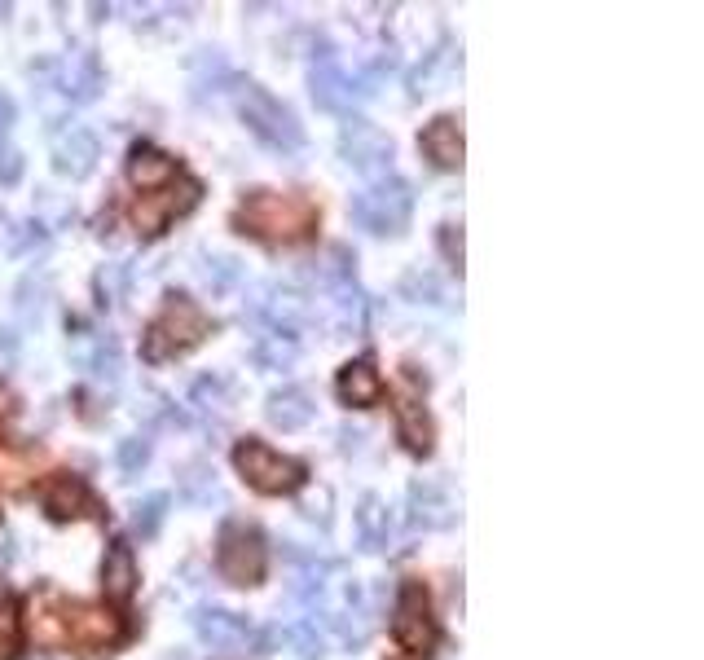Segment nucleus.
<instances>
[{
    "instance_id": "obj_1",
    "label": "nucleus",
    "mask_w": 704,
    "mask_h": 660,
    "mask_svg": "<svg viewBox=\"0 0 704 660\" xmlns=\"http://www.w3.org/2000/svg\"><path fill=\"white\" fill-rule=\"evenodd\" d=\"M234 220L242 225V234H256L269 242H291L304 238L313 229V203L300 194H278V190H251L238 203Z\"/></svg>"
},
{
    "instance_id": "obj_2",
    "label": "nucleus",
    "mask_w": 704,
    "mask_h": 660,
    "mask_svg": "<svg viewBox=\"0 0 704 660\" xmlns=\"http://www.w3.org/2000/svg\"><path fill=\"white\" fill-rule=\"evenodd\" d=\"M207 335H212V317H207L194 300H185V295H168L163 313L154 317L146 339H141V357L146 361L181 357V352H190L194 344H203Z\"/></svg>"
},
{
    "instance_id": "obj_30",
    "label": "nucleus",
    "mask_w": 704,
    "mask_h": 660,
    "mask_svg": "<svg viewBox=\"0 0 704 660\" xmlns=\"http://www.w3.org/2000/svg\"><path fill=\"white\" fill-rule=\"evenodd\" d=\"M168 515V493H150L146 502H137V515H132V533L137 537H154Z\"/></svg>"
},
{
    "instance_id": "obj_9",
    "label": "nucleus",
    "mask_w": 704,
    "mask_h": 660,
    "mask_svg": "<svg viewBox=\"0 0 704 660\" xmlns=\"http://www.w3.org/2000/svg\"><path fill=\"white\" fill-rule=\"evenodd\" d=\"M198 203V185L194 181H176V185H163V190H154V194H141L137 198V207H132V225H137V234H163L168 229V220L172 216H181V212H190V207Z\"/></svg>"
},
{
    "instance_id": "obj_38",
    "label": "nucleus",
    "mask_w": 704,
    "mask_h": 660,
    "mask_svg": "<svg viewBox=\"0 0 704 660\" xmlns=\"http://www.w3.org/2000/svg\"><path fill=\"white\" fill-rule=\"evenodd\" d=\"M440 251H445L449 264H458V269H462V229H458V225H445V229H440Z\"/></svg>"
},
{
    "instance_id": "obj_12",
    "label": "nucleus",
    "mask_w": 704,
    "mask_h": 660,
    "mask_svg": "<svg viewBox=\"0 0 704 660\" xmlns=\"http://www.w3.org/2000/svg\"><path fill=\"white\" fill-rule=\"evenodd\" d=\"M119 634H124V621H119L110 608H75V612H66V643L110 647V643H119Z\"/></svg>"
},
{
    "instance_id": "obj_22",
    "label": "nucleus",
    "mask_w": 704,
    "mask_h": 660,
    "mask_svg": "<svg viewBox=\"0 0 704 660\" xmlns=\"http://www.w3.org/2000/svg\"><path fill=\"white\" fill-rule=\"evenodd\" d=\"M388 533H392V520H388V506H383L379 493H366L357 502V542L361 550H383L388 546Z\"/></svg>"
},
{
    "instance_id": "obj_42",
    "label": "nucleus",
    "mask_w": 704,
    "mask_h": 660,
    "mask_svg": "<svg viewBox=\"0 0 704 660\" xmlns=\"http://www.w3.org/2000/svg\"><path fill=\"white\" fill-rule=\"evenodd\" d=\"M14 115H18V106H14V97L0 88V132H5L9 124H14Z\"/></svg>"
},
{
    "instance_id": "obj_27",
    "label": "nucleus",
    "mask_w": 704,
    "mask_h": 660,
    "mask_svg": "<svg viewBox=\"0 0 704 660\" xmlns=\"http://www.w3.org/2000/svg\"><path fill=\"white\" fill-rule=\"evenodd\" d=\"M97 93H102V71H97L93 58H80L75 71H71V80H66V97H71L75 106H88Z\"/></svg>"
},
{
    "instance_id": "obj_24",
    "label": "nucleus",
    "mask_w": 704,
    "mask_h": 660,
    "mask_svg": "<svg viewBox=\"0 0 704 660\" xmlns=\"http://www.w3.org/2000/svg\"><path fill=\"white\" fill-rule=\"evenodd\" d=\"M295 339L291 335H260L256 348H251V361H256L260 370H286L295 361Z\"/></svg>"
},
{
    "instance_id": "obj_26",
    "label": "nucleus",
    "mask_w": 704,
    "mask_h": 660,
    "mask_svg": "<svg viewBox=\"0 0 704 660\" xmlns=\"http://www.w3.org/2000/svg\"><path fill=\"white\" fill-rule=\"evenodd\" d=\"M282 643H291V652L300 660H317L326 656V634L317 630V621H295L282 630Z\"/></svg>"
},
{
    "instance_id": "obj_7",
    "label": "nucleus",
    "mask_w": 704,
    "mask_h": 660,
    "mask_svg": "<svg viewBox=\"0 0 704 660\" xmlns=\"http://www.w3.org/2000/svg\"><path fill=\"white\" fill-rule=\"evenodd\" d=\"M264 537L256 528H242V524H229L220 533V550H216V568L229 586H256L264 577Z\"/></svg>"
},
{
    "instance_id": "obj_16",
    "label": "nucleus",
    "mask_w": 704,
    "mask_h": 660,
    "mask_svg": "<svg viewBox=\"0 0 704 660\" xmlns=\"http://www.w3.org/2000/svg\"><path fill=\"white\" fill-rule=\"evenodd\" d=\"M339 401L344 405H357V410H370V405L383 401V374L370 366V361H348L339 370V383H335Z\"/></svg>"
},
{
    "instance_id": "obj_37",
    "label": "nucleus",
    "mask_w": 704,
    "mask_h": 660,
    "mask_svg": "<svg viewBox=\"0 0 704 660\" xmlns=\"http://www.w3.org/2000/svg\"><path fill=\"white\" fill-rule=\"evenodd\" d=\"M225 392H229V379H220V374H207V379H198L194 383V405H220L225 401Z\"/></svg>"
},
{
    "instance_id": "obj_33",
    "label": "nucleus",
    "mask_w": 704,
    "mask_h": 660,
    "mask_svg": "<svg viewBox=\"0 0 704 660\" xmlns=\"http://www.w3.org/2000/svg\"><path fill=\"white\" fill-rule=\"evenodd\" d=\"M44 295H49V286H44L40 278H31V273L18 282V291H14V308H18L22 322H36L40 308H44Z\"/></svg>"
},
{
    "instance_id": "obj_20",
    "label": "nucleus",
    "mask_w": 704,
    "mask_h": 660,
    "mask_svg": "<svg viewBox=\"0 0 704 660\" xmlns=\"http://www.w3.org/2000/svg\"><path fill=\"white\" fill-rule=\"evenodd\" d=\"M176 176V159L168 150H154V146H137L128 154V181L137 185V190H163V185H172Z\"/></svg>"
},
{
    "instance_id": "obj_14",
    "label": "nucleus",
    "mask_w": 704,
    "mask_h": 660,
    "mask_svg": "<svg viewBox=\"0 0 704 660\" xmlns=\"http://www.w3.org/2000/svg\"><path fill=\"white\" fill-rule=\"evenodd\" d=\"M313 396L300 383H286V388L269 392V401H264V418H269L273 427H282V432H300V427L313 423Z\"/></svg>"
},
{
    "instance_id": "obj_11",
    "label": "nucleus",
    "mask_w": 704,
    "mask_h": 660,
    "mask_svg": "<svg viewBox=\"0 0 704 660\" xmlns=\"http://www.w3.org/2000/svg\"><path fill=\"white\" fill-rule=\"evenodd\" d=\"M102 159V146L88 128H66L58 141H53V172L58 176H71V181H84L88 172L97 168Z\"/></svg>"
},
{
    "instance_id": "obj_21",
    "label": "nucleus",
    "mask_w": 704,
    "mask_h": 660,
    "mask_svg": "<svg viewBox=\"0 0 704 660\" xmlns=\"http://www.w3.org/2000/svg\"><path fill=\"white\" fill-rule=\"evenodd\" d=\"M396 436H401V445L410 449V454H432V440H436L432 414L418 401H401L396 405Z\"/></svg>"
},
{
    "instance_id": "obj_34",
    "label": "nucleus",
    "mask_w": 704,
    "mask_h": 660,
    "mask_svg": "<svg viewBox=\"0 0 704 660\" xmlns=\"http://www.w3.org/2000/svg\"><path fill=\"white\" fill-rule=\"evenodd\" d=\"M88 370L97 374V379H119V370H124V357H119V339H102V344L93 348V357H88Z\"/></svg>"
},
{
    "instance_id": "obj_15",
    "label": "nucleus",
    "mask_w": 704,
    "mask_h": 660,
    "mask_svg": "<svg viewBox=\"0 0 704 660\" xmlns=\"http://www.w3.org/2000/svg\"><path fill=\"white\" fill-rule=\"evenodd\" d=\"M102 594L110 603H128L137 594V559H132L128 542H110L102 559Z\"/></svg>"
},
{
    "instance_id": "obj_8",
    "label": "nucleus",
    "mask_w": 704,
    "mask_h": 660,
    "mask_svg": "<svg viewBox=\"0 0 704 660\" xmlns=\"http://www.w3.org/2000/svg\"><path fill=\"white\" fill-rule=\"evenodd\" d=\"M339 154H344L348 168H357L366 181H383L392 176V141L383 137L366 119H348L339 132Z\"/></svg>"
},
{
    "instance_id": "obj_32",
    "label": "nucleus",
    "mask_w": 704,
    "mask_h": 660,
    "mask_svg": "<svg viewBox=\"0 0 704 660\" xmlns=\"http://www.w3.org/2000/svg\"><path fill=\"white\" fill-rule=\"evenodd\" d=\"M190 71L198 75V84H203V88L229 80V62H225V53H220V49H198L190 58Z\"/></svg>"
},
{
    "instance_id": "obj_28",
    "label": "nucleus",
    "mask_w": 704,
    "mask_h": 660,
    "mask_svg": "<svg viewBox=\"0 0 704 660\" xmlns=\"http://www.w3.org/2000/svg\"><path fill=\"white\" fill-rule=\"evenodd\" d=\"M181 493L190 502H212V498H220L216 493V471L207 467V462H190L185 467V476H181Z\"/></svg>"
},
{
    "instance_id": "obj_5",
    "label": "nucleus",
    "mask_w": 704,
    "mask_h": 660,
    "mask_svg": "<svg viewBox=\"0 0 704 660\" xmlns=\"http://www.w3.org/2000/svg\"><path fill=\"white\" fill-rule=\"evenodd\" d=\"M234 467L238 476L251 484L256 493H269V498H278V493H295L304 484V467L295 458L278 454L273 445H264V440H242L234 449Z\"/></svg>"
},
{
    "instance_id": "obj_36",
    "label": "nucleus",
    "mask_w": 704,
    "mask_h": 660,
    "mask_svg": "<svg viewBox=\"0 0 704 660\" xmlns=\"http://www.w3.org/2000/svg\"><path fill=\"white\" fill-rule=\"evenodd\" d=\"M238 260L234 256H216V260H207V269H203V278L212 282V291H225V286H234L238 282Z\"/></svg>"
},
{
    "instance_id": "obj_43",
    "label": "nucleus",
    "mask_w": 704,
    "mask_h": 660,
    "mask_svg": "<svg viewBox=\"0 0 704 660\" xmlns=\"http://www.w3.org/2000/svg\"><path fill=\"white\" fill-rule=\"evenodd\" d=\"M339 440H344V454H352V449H361V432H352V427H344V432H339Z\"/></svg>"
},
{
    "instance_id": "obj_44",
    "label": "nucleus",
    "mask_w": 704,
    "mask_h": 660,
    "mask_svg": "<svg viewBox=\"0 0 704 660\" xmlns=\"http://www.w3.org/2000/svg\"><path fill=\"white\" fill-rule=\"evenodd\" d=\"M9 410H14V396H9V388H5V383H0V418H5Z\"/></svg>"
},
{
    "instance_id": "obj_35",
    "label": "nucleus",
    "mask_w": 704,
    "mask_h": 660,
    "mask_svg": "<svg viewBox=\"0 0 704 660\" xmlns=\"http://www.w3.org/2000/svg\"><path fill=\"white\" fill-rule=\"evenodd\" d=\"M9 247H14L18 256H31V251L49 247V234H44L40 220H18V225L9 229Z\"/></svg>"
},
{
    "instance_id": "obj_19",
    "label": "nucleus",
    "mask_w": 704,
    "mask_h": 660,
    "mask_svg": "<svg viewBox=\"0 0 704 660\" xmlns=\"http://www.w3.org/2000/svg\"><path fill=\"white\" fill-rule=\"evenodd\" d=\"M410 515L423 528H449L454 524V502H449L445 484L436 480H414L410 484Z\"/></svg>"
},
{
    "instance_id": "obj_29",
    "label": "nucleus",
    "mask_w": 704,
    "mask_h": 660,
    "mask_svg": "<svg viewBox=\"0 0 704 660\" xmlns=\"http://www.w3.org/2000/svg\"><path fill=\"white\" fill-rule=\"evenodd\" d=\"M150 454H154V445H150V436H128V440H119L115 445V462H119V471L132 480L141 467L150 462Z\"/></svg>"
},
{
    "instance_id": "obj_40",
    "label": "nucleus",
    "mask_w": 704,
    "mask_h": 660,
    "mask_svg": "<svg viewBox=\"0 0 704 660\" xmlns=\"http://www.w3.org/2000/svg\"><path fill=\"white\" fill-rule=\"evenodd\" d=\"M18 176H22V154L5 150V154H0V185H14Z\"/></svg>"
},
{
    "instance_id": "obj_6",
    "label": "nucleus",
    "mask_w": 704,
    "mask_h": 660,
    "mask_svg": "<svg viewBox=\"0 0 704 660\" xmlns=\"http://www.w3.org/2000/svg\"><path fill=\"white\" fill-rule=\"evenodd\" d=\"M392 638L405 652H432L436 643V616L427 603L423 581H405L396 590V608H392Z\"/></svg>"
},
{
    "instance_id": "obj_41",
    "label": "nucleus",
    "mask_w": 704,
    "mask_h": 660,
    "mask_svg": "<svg viewBox=\"0 0 704 660\" xmlns=\"http://www.w3.org/2000/svg\"><path fill=\"white\" fill-rule=\"evenodd\" d=\"M14 357H18V335H14V330H0V361L9 366Z\"/></svg>"
},
{
    "instance_id": "obj_13",
    "label": "nucleus",
    "mask_w": 704,
    "mask_h": 660,
    "mask_svg": "<svg viewBox=\"0 0 704 660\" xmlns=\"http://www.w3.org/2000/svg\"><path fill=\"white\" fill-rule=\"evenodd\" d=\"M190 625H194L198 643L216 647V652H229V647H242V643H247V638H251V625L242 621V616L225 612V608H198V612L190 616Z\"/></svg>"
},
{
    "instance_id": "obj_4",
    "label": "nucleus",
    "mask_w": 704,
    "mask_h": 660,
    "mask_svg": "<svg viewBox=\"0 0 704 660\" xmlns=\"http://www.w3.org/2000/svg\"><path fill=\"white\" fill-rule=\"evenodd\" d=\"M410 207H414V190L401 181V176H383V181H370L366 190L352 198V225L366 229V234L383 238V234H401L410 225Z\"/></svg>"
},
{
    "instance_id": "obj_18",
    "label": "nucleus",
    "mask_w": 704,
    "mask_h": 660,
    "mask_svg": "<svg viewBox=\"0 0 704 660\" xmlns=\"http://www.w3.org/2000/svg\"><path fill=\"white\" fill-rule=\"evenodd\" d=\"M308 88H313V102L322 110H335V115H344L357 102L352 97V75H344V66H335V62H317L308 71Z\"/></svg>"
},
{
    "instance_id": "obj_10",
    "label": "nucleus",
    "mask_w": 704,
    "mask_h": 660,
    "mask_svg": "<svg viewBox=\"0 0 704 660\" xmlns=\"http://www.w3.org/2000/svg\"><path fill=\"white\" fill-rule=\"evenodd\" d=\"M40 502L53 520H80V515H93V506H97L93 493H88V484L80 476H71V471H58V476L44 480Z\"/></svg>"
},
{
    "instance_id": "obj_25",
    "label": "nucleus",
    "mask_w": 704,
    "mask_h": 660,
    "mask_svg": "<svg viewBox=\"0 0 704 660\" xmlns=\"http://www.w3.org/2000/svg\"><path fill=\"white\" fill-rule=\"evenodd\" d=\"M31 476H36V471H31V454H27V449L0 445V489L18 493V489H27Z\"/></svg>"
},
{
    "instance_id": "obj_17",
    "label": "nucleus",
    "mask_w": 704,
    "mask_h": 660,
    "mask_svg": "<svg viewBox=\"0 0 704 660\" xmlns=\"http://www.w3.org/2000/svg\"><path fill=\"white\" fill-rule=\"evenodd\" d=\"M418 150L436 163V168H462V128L454 115H440L423 128L418 137Z\"/></svg>"
},
{
    "instance_id": "obj_23",
    "label": "nucleus",
    "mask_w": 704,
    "mask_h": 660,
    "mask_svg": "<svg viewBox=\"0 0 704 660\" xmlns=\"http://www.w3.org/2000/svg\"><path fill=\"white\" fill-rule=\"evenodd\" d=\"M66 612L58 594H40L36 603H31V638L44 647H62L66 643Z\"/></svg>"
},
{
    "instance_id": "obj_39",
    "label": "nucleus",
    "mask_w": 704,
    "mask_h": 660,
    "mask_svg": "<svg viewBox=\"0 0 704 660\" xmlns=\"http://www.w3.org/2000/svg\"><path fill=\"white\" fill-rule=\"evenodd\" d=\"M14 638H18V616L9 603H0V652H9L14 647Z\"/></svg>"
},
{
    "instance_id": "obj_31",
    "label": "nucleus",
    "mask_w": 704,
    "mask_h": 660,
    "mask_svg": "<svg viewBox=\"0 0 704 660\" xmlns=\"http://www.w3.org/2000/svg\"><path fill=\"white\" fill-rule=\"evenodd\" d=\"M401 300L440 304V278H436V273H423V269H410V273L401 278Z\"/></svg>"
},
{
    "instance_id": "obj_3",
    "label": "nucleus",
    "mask_w": 704,
    "mask_h": 660,
    "mask_svg": "<svg viewBox=\"0 0 704 660\" xmlns=\"http://www.w3.org/2000/svg\"><path fill=\"white\" fill-rule=\"evenodd\" d=\"M234 106L242 115V124H247L264 146L282 150V154H295L304 146V124L295 119V110L278 102V97L269 93V88L260 84H238L234 88Z\"/></svg>"
}]
</instances>
